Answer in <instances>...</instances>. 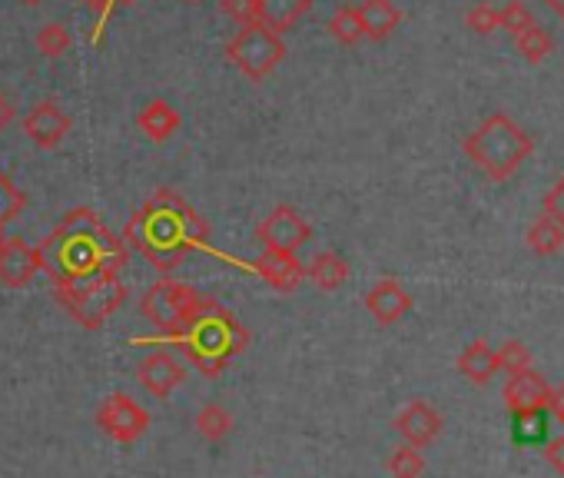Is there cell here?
I'll return each mask as SVG.
<instances>
[{"label": "cell", "instance_id": "6da1fadb", "mask_svg": "<svg viewBox=\"0 0 564 478\" xmlns=\"http://www.w3.org/2000/svg\"><path fill=\"white\" fill-rule=\"evenodd\" d=\"M123 243L133 247L156 273H173L183 267L186 257L193 253H209L242 273H252V263H242L229 253H219L209 243V226L206 219L170 186L156 189L130 219L123 229Z\"/></svg>", "mask_w": 564, "mask_h": 478}, {"label": "cell", "instance_id": "7a4b0ae2", "mask_svg": "<svg viewBox=\"0 0 564 478\" xmlns=\"http://www.w3.org/2000/svg\"><path fill=\"white\" fill-rule=\"evenodd\" d=\"M37 257L41 273H47L54 286H77L104 273H120L130 260V250L123 236L100 219V213L77 206L51 229V236L37 247Z\"/></svg>", "mask_w": 564, "mask_h": 478}, {"label": "cell", "instance_id": "3957f363", "mask_svg": "<svg viewBox=\"0 0 564 478\" xmlns=\"http://www.w3.org/2000/svg\"><path fill=\"white\" fill-rule=\"evenodd\" d=\"M130 346H170L183 359H189L196 372L213 379V376H223L226 366L246 352L249 329L223 303L203 296L199 309L189 319H183L176 329L156 333V336H137L130 339Z\"/></svg>", "mask_w": 564, "mask_h": 478}, {"label": "cell", "instance_id": "277c9868", "mask_svg": "<svg viewBox=\"0 0 564 478\" xmlns=\"http://www.w3.org/2000/svg\"><path fill=\"white\" fill-rule=\"evenodd\" d=\"M465 153L485 176L508 180L534 153V140L511 117L491 113L475 133L465 137Z\"/></svg>", "mask_w": 564, "mask_h": 478}, {"label": "cell", "instance_id": "5b68a950", "mask_svg": "<svg viewBox=\"0 0 564 478\" xmlns=\"http://www.w3.org/2000/svg\"><path fill=\"white\" fill-rule=\"evenodd\" d=\"M54 300L70 313V319L80 329L97 333L127 303V286H123L120 273H104V276L77 283V286H54Z\"/></svg>", "mask_w": 564, "mask_h": 478}, {"label": "cell", "instance_id": "8992f818", "mask_svg": "<svg viewBox=\"0 0 564 478\" xmlns=\"http://www.w3.org/2000/svg\"><path fill=\"white\" fill-rule=\"evenodd\" d=\"M226 57L246 80L259 84L282 64V57H286V44H282V37L262 24H246L226 44Z\"/></svg>", "mask_w": 564, "mask_h": 478}, {"label": "cell", "instance_id": "52a82bcc", "mask_svg": "<svg viewBox=\"0 0 564 478\" xmlns=\"http://www.w3.org/2000/svg\"><path fill=\"white\" fill-rule=\"evenodd\" d=\"M199 303H203V296H199L196 286L180 283V280H166V276H163V280H156V283L143 293L140 313H143V319L153 323L160 333H170V329H176L183 319H189V316L199 309Z\"/></svg>", "mask_w": 564, "mask_h": 478}, {"label": "cell", "instance_id": "ba28073f", "mask_svg": "<svg viewBox=\"0 0 564 478\" xmlns=\"http://www.w3.org/2000/svg\"><path fill=\"white\" fill-rule=\"evenodd\" d=\"M256 239L262 243V250L300 253L313 239V226L306 222V216L296 206L279 203L256 222Z\"/></svg>", "mask_w": 564, "mask_h": 478}, {"label": "cell", "instance_id": "9c48e42d", "mask_svg": "<svg viewBox=\"0 0 564 478\" xmlns=\"http://www.w3.org/2000/svg\"><path fill=\"white\" fill-rule=\"evenodd\" d=\"M150 412L127 392H113L104 399V405L97 409V425L104 435H110L120 445H133L150 432Z\"/></svg>", "mask_w": 564, "mask_h": 478}, {"label": "cell", "instance_id": "30bf717a", "mask_svg": "<svg viewBox=\"0 0 564 478\" xmlns=\"http://www.w3.org/2000/svg\"><path fill=\"white\" fill-rule=\"evenodd\" d=\"M70 127H74V120H70V113L57 100H41L24 117V137L34 146H41V150H57L67 140Z\"/></svg>", "mask_w": 564, "mask_h": 478}, {"label": "cell", "instance_id": "8fae6325", "mask_svg": "<svg viewBox=\"0 0 564 478\" xmlns=\"http://www.w3.org/2000/svg\"><path fill=\"white\" fill-rule=\"evenodd\" d=\"M37 273H41L37 247H31L21 236L0 239V283L11 290H24V286H31V280Z\"/></svg>", "mask_w": 564, "mask_h": 478}, {"label": "cell", "instance_id": "7c38bea8", "mask_svg": "<svg viewBox=\"0 0 564 478\" xmlns=\"http://www.w3.org/2000/svg\"><path fill=\"white\" fill-rule=\"evenodd\" d=\"M252 276H259L265 286L279 293H296L306 283V263L296 253L262 250V257L252 260Z\"/></svg>", "mask_w": 564, "mask_h": 478}, {"label": "cell", "instance_id": "4fadbf2b", "mask_svg": "<svg viewBox=\"0 0 564 478\" xmlns=\"http://www.w3.org/2000/svg\"><path fill=\"white\" fill-rule=\"evenodd\" d=\"M137 379L140 385L156 395V399H166L170 392H176L186 379V366L170 352V349H153L147 359H140L137 366Z\"/></svg>", "mask_w": 564, "mask_h": 478}, {"label": "cell", "instance_id": "5bb4252c", "mask_svg": "<svg viewBox=\"0 0 564 478\" xmlns=\"http://www.w3.org/2000/svg\"><path fill=\"white\" fill-rule=\"evenodd\" d=\"M442 425H445L442 415H438L429 402H422V399L409 402V405L395 415V432H399L402 442L412 445V448L432 445V442L442 435Z\"/></svg>", "mask_w": 564, "mask_h": 478}, {"label": "cell", "instance_id": "9a60e30c", "mask_svg": "<svg viewBox=\"0 0 564 478\" xmlns=\"http://www.w3.org/2000/svg\"><path fill=\"white\" fill-rule=\"evenodd\" d=\"M366 309L372 313V319H376L379 326H395V323L412 309V296H409V290H405L399 280L386 276V280H379V283L366 293Z\"/></svg>", "mask_w": 564, "mask_h": 478}, {"label": "cell", "instance_id": "2e32d148", "mask_svg": "<svg viewBox=\"0 0 564 478\" xmlns=\"http://www.w3.org/2000/svg\"><path fill=\"white\" fill-rule=\"evenodd\" d=\"M551 385L534 372V369H524L518 376H508V385H505V402L511 412H528V409H551Z\"/></svg>", "mask_w": 564, "mask_h": 478}, {"label": "cell", "instance_id": "e0dca14e", "mask_svg": "<svg viewBox=\"0 0 564 478\" xmlns=\"http://www.w3.org/2000/svg\"><path fill=\"white\" fill-rule=\"evenodd\" d=\"M349 273H352L349 260L339 257V253H333V250L316 253V257L306 263V280H310L316 290H323V293H333V290L346 286V283H349Z\"/></svg>", "mask_w": 564, "mask_h": 478}, {"label": "cell", "instance_id": "ac0fdd59", "mask_svg": "<svg viewBox=\"0 0 564 478\" xmlns=\"http://www.w3.org/2000/svg\"><path fill=\"white\" fill-rule=\"evenodd\" d=\"M356 8L362 18V34L369 41H386L402 24V11L392 4V0H362V4H356Z\"/></svg>", "mask_w": 564, "mask_h": 478}, {"label": "cell", "instance_id": "d6986e66", "mask_svg": "<svg viewBox=\"0 0 564 478\" xmlns=\"http://www.w3.org/2000/svg\"><path fill=\"white\" fill-rule=\"evenodd\" d=\"M310 8L313 0H259V24L282 37L290 28H296L300 18L310 14Z\"/></svg>", "mask_w": 564, "mask_h": 478}, {"label": "cell", "instance_id": "ffe728a7", "mask_svg": "<svg viewBox=\"0 0 564 478\" xmlns=\"http://www.w3.org/2000/svg\"><path fill=\"white\" fill-rule=\"evenodd\" d=\"M180 123H183L180 110H176L173 104H166V100H150V104L137 113V127H140L153 143L170 140V137L180 130Z\"/></svg>", "mask_w": 564, "mask_h": 478}, {"label": "cell", "instance_id": "44dd1931", "mask_svg": "<svg viewBox=\"0 0 564 478\" xmlns=\"http://www.w3.org/2000/svg\"><path fill=\"white\" fill-rule=\"evenodd\" d=\"M458 372L475 382V385H488L498 372V359H495V349L485 343V339H475L462 356H458Z\"/></svg>", "mask_w": 564, "mask_h": 478}, {"label": "cell", "instance_id": "7402d4cb", "mask_svg": "<svg viewBox=\"0 0 564 478\" xmlns=\"http://www.w3.org/2000/svg\"><path fill=\"white\" fill-rule=\"evenodd\" d=\"M551 428V409L511 412V438L514 445H544Z\"/></svg>", "mask_w": 564, "mask_h": 478}, {"label": "cell", "instance_id": "603a6c76", "mask_svg": "<svg viewBox=\"0 0 564 478\" xmlns=\"http://www.w3.org/2000/svg\"><path fill=\"white\" fill-rule=\"evenodd\" d=\"M528 247L538 253V257H554V253H561V247H564V226L561 222H554V219H547L544 213L531 222V229H528Z\"/></svg>", "mask_w": 564, "mask_h": 478}, {"label": "cell", "instance_id": "cb8c5ba5", "mask_svg": "<svg viewBox=\"0 0 564 478\" xmlns=\"http://www.w3.org/2000/svg\"><path fill=\"white\" fill-rule=\"evenodd\" d=\"M196 432L206 438V442H223L229 432H232V415L226 405L219 402H209L196 412Z\"/></svg>", "mask_w": 564, "mask_h": 478}, {"label": "cell", "instance_id": "d4e9b609", "mask_svg": "<svg viewBox=\"0 0 564 478\" xmlns=\"http://www.w3.org/2000/svg\"><path fill=\"white\" fill-rule=\"evenodd\" d=\"M329 34L339 41V44H346V47H352V44H359L366 34H362V18H359V8L356 4H343V8H336V14L329 18Z\"/></svg>", "mask_w": 564, "mask_h": 478}, {"label": "cell", "instance_id": "484cf974", "mask_svg": "<svg viewBox=\"0 0 564 478\" xmlns=\"http://www.w3.org/2000/svg\"><path fill=\"white\" fill-rule=\"evenodd\" d=\"M24 206H28L24 189L0 170V239H4V226H11L24 213Z\"/></svg>", "mask_w": 564, "mask_h": 478}, {"label": "cell", "instance_id": "4316f807", "mask_svg": "<svg viewBox=\"0 0 564 478\" xmlns=\"http://www.w3.org/2000/svg\"><path fill=\"white\" fill-rule=\"evenodd\" d=\"M514 47H518V54H521L528 64H541V61L554 51V37H551L541 24H531L528 31H521V34L514 37Z\"/></svg>", "mask_w": 564, "mask_h": 478}, {"label": "cell", "instance_id": "83f0119b", "mask_svg": "<svg viewBox=\"0 0 564 478\" xmlns=\"http://www.w3.org/2000/svg\"><path fill=\"white\" fill-rule=\"evenodd\" d=\"M34 44H37V51H41L44 57L57 61V57H64V54L74 47V34H70V28H64L61 21H51V24H44V28L37 31Z\"/></svg>", "mask_w": 564, "mask_h": 478}, {"label": "cell", "instance_id": "f1b7e54d", "mask_svg": "<svg viewBox=\"0 0 564 478\" xmlns=\"http://www.w3.org/2000/svg\"><path fill=\"white\" fill-rule=\"evenodd\" d=\"M386 468H389L392 478H422V471H425V455H422V448L399 445V448L389 455Z\"/></svg>", "mask_w": 564, "mask_h": 478}, {"label": "cell", "instance_id": "f546056e", "mask_svg": "<svg viewBox=\"0 0 564 478\" xmlns=\"http://www.w3.org/2000/svg\"><path fill=\"white\" fill-rule=\"evenodd\" d=\"M495 359H498V372H508V376H518V372H524V369H531V352H528V346H521V343H505L498 352H495Z\"/></svg>", "mask_w": 564, "mask_h": 478}, {"label": "cell", "instance_id": "4dcf8cb0", "mask_svg": "<svg viewBox=\"0 0 564 478\" xmlns=\"http://www.w3.org/2000/svg\"><path fill=\"white\" fill-rule=\"evenodd\" d=\"M465 28L475 31V34H491V31H498V28H501L498 8H495V4H485V0H478V4L465 14Z\"/></svg>", "mask_w": 564, "mask_h": 478}, {"label": "cell", "instance_id": "1f68e13d", "mask_svg": "<svg viewBox=\"0 0 564 478\" xmlns=\"http://www.w3.org/2000/svg\"><path fill=\"white\" fill-rule=\"evenodd\" d=\"M498 21H501V28L508 31V34H521V31H528L531 24H534V14L521 4V0H511V4H505L501 11H498Z\"/></svg>", "mask_w": 564, "mask_h": 478}, {"label": "cell", "instance_id": "d6a6232c", "mask_svg": "<svg viewBox=\"0 0 564 478\" xmlns=\"http://www.w3.org/2000/svg\"><path fill=\"white\" fill-rule=\"evenodd\" d=\"M219 4L239 28L259 24V0H219Z\"/></svg>", "mask_w": 564, "mask_h": 478}, {"label": "cell", "instance_id": "836d02e7", "mask_svg": "<svg viewBox=\"0 0 564 478\" xmlns=\"http://www.w3.org/2000/svg\"><path fill=\"white\" fill-rule=\"evenodd\" d=\"M117 4L120 0H84V8L97 18V28H94V44H100L104 41V31H107V21H110V14L117 11Z\"/></svg>", "mask_w": 564, "mask_h": 478}, {"label": "cell", "instance_id": "e575fe53", "mask_svg": "<svg viewBox=\"0 0 564 478\" xmlns=\"http://www.w3.org/2000/svg\"><path fill=\"white\" fill-rule=\"evenodd\" d=\"M544 216L564 226V176L547 189V196H544Z\"/></svg>", "mask_w": 564, "mask_h": 478}, {"label": "cell", "instance_id": "d590c367", "mask_svg": "<svg viewBox=\"0 0 564 478\" xmlns=\"http://www.w3.org/2000/svg\"><path fill=\"white\" fill-rule=\"evenodd\" d=\"M544 461H547L554 471H561V475H564V435H561V438L544 442Z\"/></svg>", "mask_w": 564, "mask_h": 478}, {"label": "cell", "instance_id": "8d00e7d4", "mask_svg": "<svg viewBox=\"0 0 564 478\" xmlns=\"http://www.w3.org/2000/svg\"><path fill=\"white\" fill-rule=\"evenodd\" d=\"M14 117H18V107H14V100L0 90V133H4L11 123H14Z\"/></svg>", "mask_w": 564, "mask_h": 478}, {"label": "cell", "instance_id": "74e56055", "mask_svg": "<svg viewBox=\"0 0 564 478\" xmlns=\"http://www.w3.org/2000/svg\"><path fill=\"white\" fill-rule=\"evenodd\" d=\"M544 4H547V8H551V11H554L561 21H564V0H544Z\"/></svg>", "mask_w": 564, "mask_h": 478}, {"label": "cell", "instance_id": "f35d334b", "mask_svg": "<svg viewBox=\"0 0 564 478\" xmlns=\"http://www.w3.org/2000/svg\"><path fill=\"white\" fill-rule=\"evenodd\" d=\"M21 4H31L34 8V4H44V0H21Z\"/></svg>", "mask_w": 564, "mask_h": 478}, {"label": "cell", "instance_id": "ab89813d", "mask_svg": "<svg viewBox=\"0 0 564 478\" xmlns=\"http://www.w3.org/2000/svg\"><path fill=\"white\" fill-rule=\"evenodd\" d=\"M186 4H203V0H186Z\"/></svg>", "mask_w": 564, "mask_h": 478}]
</instances>
